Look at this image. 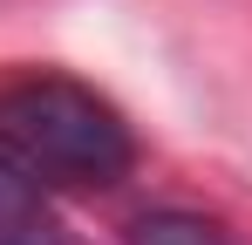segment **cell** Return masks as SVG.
<instances>
[{
  "instance_id": "3",
  "label": "cell",
  "mask_w": 252,
  "mask_h": 245,
  "mask_svg": "<svg viewBox=\"0 0 252 245\" xmlns=\"http://www.w3.org/2000/svg\"><path fill=\"white\" fill-rule=\"evenodd\" d=\"M129 245H232V239L198 211H143L129 225Z\"/></svg>"
},
{
  "instance_id": "2",
  "label": "cell",
  "mask_w": 252,
  "mask_h": 245,
  "mask_svg": "<svg viewBox=\"0 0 252 245\" xmlns=\"http://www.w3.org/2000/svg\"><path fill=\"white\" fill-rule=\"evenodd\" d=\"M0 245H62L55 225H48V211H41L34 177L7 157V150H0Z\"/></svg>"
},
{
  "instance_id": "1",
  "label": "cell",
  "mask_w": 252,
  "mask_h": 245,
  "mask_svg": "<svg viewBox=\"0 0 252 245\" xmlns=\"http://www.w3.org/2000/svg\"><path fill=\"white\" fill-rule=\"evenodd\" d=\"M0 150L41 184L102 191L136 163L129 122L68 75H28L0 89Z\"/></svg>"
}]
</instances>
